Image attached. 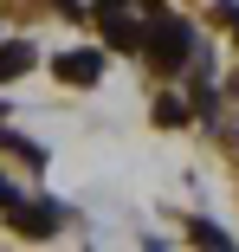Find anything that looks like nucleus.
Segmentation results:
<instances>
[{
    "label": "nucleus",
    "instance_id": "3",
    "mask_svg": "<svg viewBox=\"0 0 239 252\" xmlns=\"http://www.w3.org/2000/svg\"><path fill=\"white\" fill-rule=\"evenodd\" d=\"M104 20V39L117 45V52H129V45H149V39H142V26L129 20V13H97Z\"/></svg>",
    "mask_w": 239,
    "mask_h": 252
},
{
    "label": "nucleus",
    "instance_id": "4",
    "mask_svg": "<svg viewBox=\"0 0 239 252\" xmlns=\"http://www.w3.org/2000/svg\"><path fill=\"white\" fill-rule=\"evenodd\" d=\"M20 233H26V239L59 233V207H20Z\"/></svg>",
    "mask_w": 239,
    "mask_h": 252
},
{
    "label": "nucleus",
    "instance_id": "6",
    "mask_svg": "<svg viewBox=\"0 0 239 252\" xmlns=\"http://www.w3.org/2000/svg\"><path fill=\"white\" fill-rule=\"evenodd\" d=\"M155 123L162 129H181L187 123V104H181V97H162V104H155Z\"/></svg>",
    "mask_w": 239,
    "mask_h": 252
},
{
    "label": "nucleus",
    "instance_id": "2",
    "mask_svg": "<svg viewBox=\"0 0 239 252\" xmlns=\"http://www.w3.org/2000/svg\"><path fill=\"white\" fill-rule=\"evenodd\" d=\"M52 71H59L65 84H97V78H104V52H65Z\"/></svg>",
    "mask_w": 239,
    "mask_h": 252
},
{
    "label": "nucleus",
    "instance_id": "5",
    "mask_svg": "<svg viewBox=\"0 0 239 252\" xmlns=\"http://www.w3.org/2000/svg\"><path fill=\"white\" fill-rule=\"evenodd\" d=\"M20 71H32V45H0V84H13Z\"/></svg>",
    "mask_w": 239,
    "mask_h": 252
},
{
    "label": "nucleus",
    "instance_id": "1",
    "mask_svg": "<svg viewBox=\"0 0 239 252\" xmlns=\"http://www.w3.org/2000/svg\"><path fill=\"white\" fill-rule=\"evenodd\" d=\"M187 52H194V32H187V20H175V13L155 7V32H149V59H155V71H181Z\"/></svg>",
    "mask_w": 239,
    "mask_h": 252
}]
</instances>
